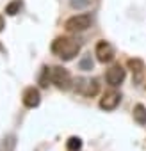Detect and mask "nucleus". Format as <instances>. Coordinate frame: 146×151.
I'll return each instance as SVG.
<instances>
[{
    "label": "nucleus",
    "mask_w": 146,
    "mask_h": 151,
    "mask_svg": "<svg viewBox=\"0 0 146 151\" xmlns=\"http://www.w3.org/2000/svg\"><path fill=\"white\" fill-rule=\"evenodd\" d=\"M52 52L62 60H71L80 52V43L73 37L61 36V37H55V41L52 43Z\"/></svg>",
    "instance_id": "1"
},
{
    "label": "nucleus",
    "mask_w": 146,
    "mask_h": 151,
    "mask_svg": "<svg viewBox=\"0 0 146 151\" xmlns=\"http://www.w3.org/2000/svg\"><path fill=\"white\" fill-rule=\"evenodd\" d=\"M91 23H93L91 14H75V16L66 20L64 29L68 32H84V30H87L91 27Z\"/></svg>",
    "instance_id": "2"
},
{
    "label": "nucleus",
    "mask_w": 146,
    "mask_h": 151,
    "mask_svg": "<svg viewBox=\"0 0 146 151\" xmlns=\"http://www.w3.org/2000/svg\"><path fill=\"white\" fill-rule=\"evenodd\" d=\"M52 82H53L59 89H62V91H68V89L73 86V80H71L69 71H68L66 68H62V66L52 68Z\"/></svg>",
    "instance_id": "3"
},
{
    "label": "nucleus",
    "mask_w": 146,
    "mask_h": 151,
    "mask_svg": "<svg viewBox=\"0 0 146 151\" xmlns=\"http://www.w3.org/2000/svg\"><path fill=\"white\" fill-rule=\"evenodd\" d=\"M75 87H77V93H80L87 98L96 96L98 91H100V84H98L96 78H79Z\"/></svg>",
    "instance_id": "4"
},
{
    "label": "nucleus",
    "mask_w": 146,
    "mask_h": 151,
    "mask_svg": "<svg viewBox=\"0 0 146 151\" xmlns=\"http://www.w3.org/2000/svg\"><path fill=\"white\" fill-rule=\"evenodd\" d=\"M125 77H126V73H125L123 66H119V64L111 66V68L107 69V73H105V80H107V84H109V86H112V87H116V86L123 84Z\"/></svg>",
    "instance_id": "5"
},
{
    "label": "nucleus",
    "mask_w": 146,
    "mask_h": 151,
    "mask_svg": "<svg viewBox=\"0 0 146 151\" xmlns=\"http://www.w3.org/2000/svg\"><path fill=\"white\" fill-rule=\"evenodd\" d=\"M95 55H96V59L100 60V62H111L112 59H114V48H112V45L111 43H107V41H100L98 45H96V48H95Z\"/></svg>",
    "instance_id": "6"
},
{
    "label": "nucleus",
    "mask_w": 146,
    "mask_h": 151,
    "mask_svg": "<svg viewBox=\"0 0 146 151\" xmlns=\"http://www.w3.org/2000/svg\"><path fill=\"white\" fill-rule=\"evenodd\" d=\"M22 101H23V105H25L27 109H34V107L39 105L41 94H39V91H38L36 87H27V89L23 91V94H22Z\"/></svg>",
    "instance_id": "7"
},
{
    "label": "nucleus",
    "mask_w": 146,
    "mask_h": 151,
    "mask_svg": "<svg viewBox=\"0 0 146 151\" xmlns=\"http://www.w3.org/2000/svg\"><path fill=\"white\" fill-rule=\"evenodd\" d=\"M119 101H121V94L116 93V91H109V93H105V94L102 96V100H100V109H103V110H114V109L119 105Z\"/></svg>",
    "instance_id": "8"
},
{
    "label": "nucleus",
    "mask_w": 146,
    "mask_h": 151,
    "mask_svg": "<svg viewBox=\"0 0 146 151\" xmlns=\"http://www.w3.org/2000/svg\"><path fill=\"white\" fill-rule=\"evenodd\" d=\"M134 119L139 123V124H146V107L137 103L134 107Z\"/></svg>",
    "instance_id": "9"
},
{
    "label": "nucleus",
    "mask_w": 146,
    "mask_h": 151,
    "mask_svg": "<svg viewBox=\"0 0 146 151\" xmlns=\"http://www.w3.org/2000/svg\"><path fill=\"white\" fill-rule=\"evenodd\" d=\"M20 9H22V0H13V2H9V4L6 6V13H7L9 16L18 14Z\"/></svg>",
    "instance_id": "10"
},
{
    "label": "nucleus",
    "mask_w": 146,
    "mask_h": 151,
    "mask_svg": "<svg viewBox=\"0 0 146 151\" xmlns=\"http://www.w3.org/2000/svg\"><path fill=\"white\" fill-rule=\"evenodd\" d=\"M126 64H128V68H130L134 73H137V75H141L142 69H144V62H142L141 59H130Z\"/></svg>",
    "instance_id": "11"
},
{
    "label": "nucleus",
    "mask_w": 146,
    "mask_h": 151,
    "mask_svg": "<svg viewBox=\"0 0 146 151\" xmlns=\"http://www.w3.org/2000/svg\"><path fill=\"white\" fill-rule=\"evenodd\" d=\"M48 80H52V69L43 68V73H41V77H39V84L43 87H46L48 86Z\"/></svg>",
    "instance_id": "12"
},
{
    "label": "nucleus",
    "mask_w": 146,
    "mask_h": 151,
    "mask_svg": "<svg viewBox=\"0 0 146 151\" xmlns=\"http://www.w3.org/2000/svg\"><path fill=\"white\" fill-rule=\"evenodd\" d=\"M80 146H82V142H80V139H79V137H71V139L68 140V149H71V151L80 149Z\"/></svg>",
    "instance_id": "13"
},
{
    "label": "nucleus",
    "mask_w": 146,
    "mask_h": 151,
    "mask_svg": "<svg viewBox=\"0 0 146 151\" xmlns=\"http://www.w3.org/2000/svg\"><path fill=\"white\" fill-rule=\"evenodd\" d=\"M80 68H82V69H91V68H93V60H91V57H86V59H82V62H80Z\"/></svg>",
    "instance_id": "14"
},
{
    "label": "nucleus",
    "mask_w": 146,
    "mask_h": 151,
    "mask_svg": "<svg viewBox=\"0 0 146 151\" xmlns=\"http://www.w3.org/2000/svg\"><path fill=\"white\" fill-rule=\"evenodd\" d=\"M4 27H6V22H4V18H2V16H0V32L4 30Z\"/></svg>",
    "instance_id": "15"
}]
</instances>
